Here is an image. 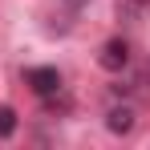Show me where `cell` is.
Wrapping results in <instances>:
<instances>
[{
	"label": "cell",
	"instance_id": "7a4b0ae2",
	"mask_svg": "<svg viewBox=\"0 0 150 150\" xmlns=\"http://www.w3.org/2000/svg\"><path fill=\"white\" fill-rule=\"evenodd\" d=\"M25 81L33 85V93H41V98H49L61 89V73L49 69V65H41V69H25Z\"/></svg>",
	"mask_w": 150,
	"mask_h": 150
},
{
	"label": "cell",
	"instance_id": "277c9868",
	"mask_svg": "<svg viewBox=\"0 0 150 150\" xmlns=\"http://www.w3.org/2000/svg\"><path fill=\"white\" fill-rule=\"evenodd\" d=\"M12 134H16V110L0 105V138H12Z\"/></svg>",
	"mask_w": 150,
	"mask_h": 150
},
{
	"label": "cell",
	"instance_id": "5b68a950",
	"mask_svg": "<svg viewBox=\"0 0 150 150\" xmlns=\"http://www.w3.org/2000/svg\"><path fill=\"white\" fill-rule=\"evenodd\" d=\"M134 4H150V0H134Z\"/></svg>",
	"mask_w": 150,
	"mask_h": 150
},
{
	"label": "cell",
	"instance_id": "6da1fadb",
	"mask_svg": "<svg viewBox=\"0 0 150 150\" xmlns=\"http://www.w3.org/2000/svg\"><path fill=\"white\" fill-rule=\"evenodd\" d=\"M98 65L110 69V73H122L126 65H130V45L126 41H105L101 53H98Z\"/></svg>",
	"mask_w": 150,
	"mask_h": 150
},
{
	"label": "cell",
	"instance_id": "3957f363",
	"mask_svg": "<svg viewBox=\"0 0 150 150\" xmlns=\"http://www.w3.org/2000/svg\"><path fill=\"white\" fill-rule=\"evenodd\" d=\"M105 126H110V134H130L134 130V110L130 105H114L105 114Z\"/></svg>",
	"mask_w": 150,
	"mask_h": 150
}]
</instances>
